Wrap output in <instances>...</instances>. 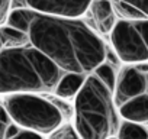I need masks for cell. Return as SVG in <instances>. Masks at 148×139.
Wrapping results in <instances>:
<instances>
[{
	"mask_svg": "<svg viewBox=\"0 0 148 139\" xmlns=\"http://www.w3.org/2000/svg\"><path fill=\"white\" fill-rule=\"evenodd\" d=\"M25 32L29 44L52 59L64 73L90 74L106 61L103 39L82 18H62L28 10Z\"/></svg>",
	"mask_w": 148,
	"mask_h": 139,
	"instance_id": "1",
	"label": "cell"
},
{
	"mask_svg": "<svg viewBox=\"0 0 148 139\" xmlns=\"http://www.w3.org/2000/svg\"><path fill=\"white\" fill-rule=\"evenodd\" d=\"M64 71L31 44L0 51V94H54Z\"/></svg>",
	"mask_w": 148,
	"mask_h": 139,
	"instance_id": "2",
	"label": "cell"
},
{
	"mask_svg": "<svg viewBox=\"0 0 148 139\" xmlns=\"http://www.w3.org/2000/svg\"><path fill=\"white\" fill-rule=\"evenodd\" d=\"M122 116L115 102V89L95 71L73 99V125L82 139H108L118 133Z\"/></svg>",
	"mask_w": 148,
	"mask_h": 139,
	"instance_id": "3",
	"label": "cell"
},
{
	"mask_svg": "<svg viewBox=\"0 0 148 139\" xmlns=\"http://www.w3.org/2000/svg\"><path fill=\"white\" fill-rule=\"evenodd\" d=\"M3 106L13 123L44 136L52 133L64 123V114L60 106L36 93L6 94Z\"/></svg>",
	"mask_w": 148,
	"mask_h": 139,
	"instance_id": "4",
	"label": "cell"
},
{
	"mask_svg": "<svg viewBox=\"0 0 148 139\" xmlns=\"http://www.w3.org/2000/svg\"><path fill=\"white\" fill-rule=\"evenodd\" d=\"M115 102L122 119L148 126V62L123 64L118 71Z\"/></svg>",
	"mask_w": 148,
	"mask_h": 139,
	"instance_id": "5",
	"label": "cell"
},
{
	"mask_svg": "<svg viewBox=\"0 0 148 139\" xmlns=\"http://www.w3.org/2000/svg\"><path fill=\"white\" fill-rule=\"evenodd\" d=\"M109 38L122 64L148 62V19L119 18Z\"/></svg>",
	"mask_w": 148,
	"mask_h": 139,
	"instance_id": "6",
	"label": "cell"
},
{
	"mask_svg": "<svg viewBox=\"0 0 148 139\" xmlns=\"http://www.w3.org/2000/svg\"><path fill=\"white\" fill-rule=\"evenodd\" d=\"M92 2L93 0H12V9H28L62 18H83Z\"/></svg>",
	"mask_w": 148,
	"mask_h": 139,
	"instance_id": "7",
	"label": "cell"
},
{
	"mask_svg": "<svg viewBox=\"0 0 148 139\" xmlns=\"http://www.w3.org/2000/svg\"><path fill=\"white\" fill-rule=\"evenodd\" d=\"M86 15H89L95 31L102 35H110L119 19L112 0H93Z\"/></svg>",
	"mask_w": 148,
	"mask_h": 139,
	"instance_id": "8",
	"label": "cell"
},
{
	"mask_svg": "<svg viewBox=\"0 0 148 139\" xmlns=\"http://www.w3.org/2000/svg\"><path fill=\"white\" fill-rule=\"evenodd\" d=\"M87 76L80 74V73H64V76L61 77V80L54 91V96L61 100L74 99L77 96V93L80 91V89L83 87Z\"/></svg>",
	"mask_w": 148,
	"mask_h": 139,
	"instance_id": "9",
	"label": "cell"
},
{
	"mask_svg": "<svg viewBox=\"0 0 148 139\" xmlns=\"http://www.w3.org/2000/svg\"><path fill=\"white\" fill-rule=\"evenodd\" d=\"M118 18L148 19V0H112Z\"/></svg>",
	"mask_w": 148,
	"mask_h": 139,
	"instance_id": "10",
	"label": "cell"
},
{
	"mask_svg": "<svg viewBox=\"0 0 148 139\" xmlns=\"http://www.w3.org/2000/svg\"><path fill=\"white\" fill-rule=\"evenodd\" d=\"M0 38H2L5 48H15V46H22L29 44V36L26 32L15 26H10L8 23L0 26Z\"/></svg>",
	"mask_w": 148,
	"mask_h": 139,
	"instance_id": "11",
	"label": "cell"
},
{
	"mask_svg": "<svg viewBox=\"0 0 148 139\" xmlns=\"http://www.w3.org/2000/svg\"><path fill=\"white\" fill-rule=\"evenodd\" d=\"M116 136L119 139H148V126L134 120L122 119Z\"/></svg>",
	"mask_w": 148,
	"mask_h": 139,
	"instance_id": "12",
	"label": "cell"
},
{
	"mask_svg": "<svg viewBox=\"0 0 148 139\" xmlns=\"http://www.w3.org/2000/svg\"><path fill=\"white\" fill-rule=\"evenodd\" d=\"M48 139H82V136L79 135L73 123L64 122L60 127H57L52 133L48 135Z\"/></svg>",
	"mask_w": 148,
	"mask_h": 139,
	"instance_id": "13",
	"label": "cell"
},
{
	"mask_svg": "<svg viewBox=\"0 0 148 139\" xmlns=\"http://www.w3.org/2000/svg\"><path fill=\"white\" fill-rule=\"evenodd\" d=\"M12 123L3 103L0 104V139H6V130L9 127V125Z\"/></svg>",
	"mask_w": 148,
	"mask_h": 139,
	"instance_id": "14",
	"label": "cell"
},
{
	"mask_svg": "<svg viewBox=\"0 0 148 139\" xmlns=\"http://www.w3.org/2000/svg\"><path fill=\"white\" fill-rule=\"evenodd\" d=\"M12 12V0H0V26L8 22Z\"/></svg>",
	"mask_w": 148,
	"mask_h": 139,
	"instance_id": "15",
	"label": "cell"
},
{
	"mask_svg": "<svg viewBox=\"0 0 148 139\" xmlns=\"http://www.w3.org/2000/svg\"><path fill=\"white\" fill-rule=\"evenodd\" d=\"M6 139H44V135L21 127V130H19L16 135H13V136H10V138H6Z\"/></svg>",
	"mask_w": 148,
	"mask_h": 139,
	"instance_id": "16",
	"label": "cell"
},
{
	"mask_svg": "<svg viewBox=\"0 0 148 139\" xmlns=\"http://www.w3.org/2000/svg\"><path fill=\"white\" fill-rule=\"evenodd\" d=\"M5 46H3V42H2V38H0V51H2Z\"/></svg>",
	"mask_w": 148,
	"mask_h": 139,
	"instance_id": "17",
	"label": "cell"
},
{
	"mask_svg": "<svg viewBox=\"0 0 148 139\" xmlns=\"http://www.w3.org/2000/svg\"><path fill=\"white\" fill-rule=\"evenodd\" d=\"M108 139H119V138H118L116 135H113V136H110V138H108Z\"/></svg>",
	"mask_w": 148,
	"mask_h": 139,
	"instance_id": "18",
	"label": "cell"
},
{
	"mask_svg": "<svg viewBox=\"0 0 148 139\" xmlns=\"http://www.w3.org/2000/svg\"><path fill=\"white\" fill-rule=\"evenodd\" d=\"M0 104H2V103H0Z\"/></svg>",
	"mask_w": 148,
	"mask_h": 139,
	"instance_id": "19",
	"label": "cell"
}]
</instances>
